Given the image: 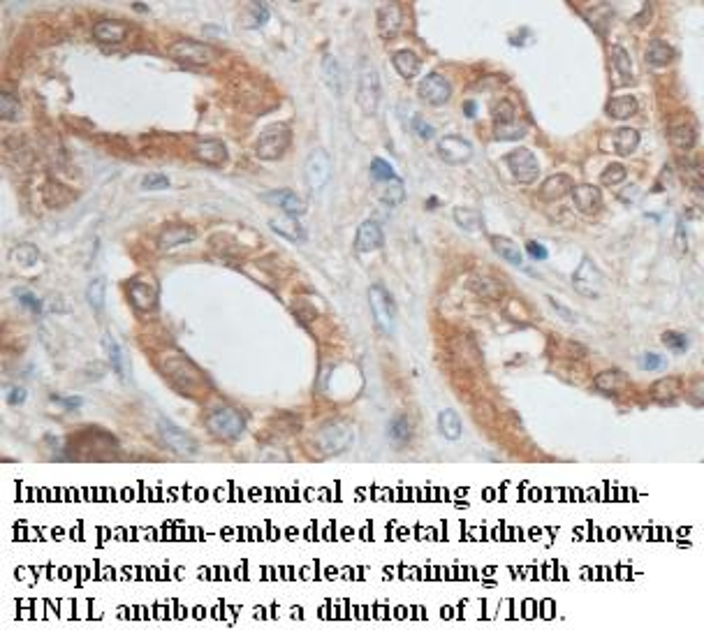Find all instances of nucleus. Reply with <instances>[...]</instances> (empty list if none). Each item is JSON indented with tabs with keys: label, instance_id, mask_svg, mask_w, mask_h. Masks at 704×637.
<instances>
[{
	"label": "nucleus",
	"instance_id": "nucleus-1",
	"mask_svg": "<svg viewBox=\"0 0 704 637\" xmlns=\"http://www.w3.org/2000/svg\"><path fill=\"white\" fill-rule=\"evenodd\" d=\"M206 429L218 441H236L246 429V420L236 408L225 406L206 417Z\"/></svg>",
	"mask_w": 704,
	"mask_h": 637
},
{
	"label": "nucleus",
	"instance_id": "nucleus-2",
	"mask_svg": "<svg viewBox=\"0 0 704 637\" xmlns=\"http://www.w3.org/2000/svg\"><path fill=\"white\" fill-rule=\"evenodd\" d=\"M290 141H292L290 128L281 126V123H273V126L262 130L258 144H255V154L262 160H278L290 149Z\"/></svg>",
	"mask_w": 704,
	"mask_h": 637
},
{
	"label": "nucleus",
	"instance_id": "nucleus-3",
	"mask_svg": "<svg viewBox=\"0 0 704 637\" xmlns=\"http://www.w3.org/2000/svg\"><path fill=\"white\" fill-rule=\"evenodd\" d=\"M368 299H371V313H373L378 329L383 331V334H392L396 309H394L392 297H389V292L383 288V285H373V288L368 290Z\"/></svg>",
	"mask_w": 704,
	"mask_h": 637
},
{
	"label": "nucleus",
	"instance_id": "nucleus-4",
	"mask_svg": "<svg viewBox=\"0 0 704 637\" xmlns=\"http://www.w3.org/2000/svg\"><path fill=\"white\" fill-rule=\"evenodd\" d=\"M573 285H575V290L582 294V297H588V299H595V297H600L603 294V274L598 271V267L593 264L591 258H584L582 262H579V267L573 276Z\"/></svg>",
	"mask_w": 704,
	"mask_h": 637
},
{
	"label": "nucleus",
	"instance_id": "nucleus-5",
	"mask_svg": "<svg viewBox=\"0 0 704 637\" xmlns=\"http://www.w3.org/2000/svg\"><path fill=\"white\" fill-rule=\"evenodd\" d=\"M303 176H306V184L313 193H318L327 186L329 176H331V163H329V156L325 149H313L308 158H306V165H303Z\"/></svg>",
	"mask_w": 704,
	"mask_h": 637
},
{
	"label": "nucleus",
	"instance_id": "nucleus-6",
	"mask_svg": "<svg viewBox=\"0 0 704 637\" xmlns=\"http://www.w3.org/2000/svg\"><path fill=\"white\" fill-rule=\"evenodd\" d=\"M506 163L510 167L512 176H515L519 184H533L540 174V165H538V160H535V156H533L530 149L519 146L515 151H510V154L506 156Z\"/></svg>",
	"mask_w": 704,
	"mask_h": 637
},
{
	"label": "nucleus",
	"instance_id": "nucleus-7",
	"mask_svg": "<svg viewBox=\"0 0 704 637\" xmlns=\"http://www.w3.org/2000/svg\"><path fill=\"white\" fill-rule=\"evenodd\" d=\"M357 104L366 116H376L378 104H380V77L378 70L366 68L359 77V86H357Z\"/></svg>",
	"mask_w": 704,
	"mask_h": 637
},
{
	"label": "nucleus",
	"instance_id": "nucleus-8",
	"mask_svg": "<svg viewBox=\"0 0 704 637\" xmlns=\"http://www.w3.org/2000/svg\"><path fill=\"white\" fill-rule=\"evenodd\" d=\"M417 95H420L424 102L433 104V107H441V104H445L452 98V84L447 77H443L441 72H429L420 84H417Z\"/></svg>",
	"mask_w": 704,
	"mask_h": 637
},
{
	"label": "nucleus",
	"instance_id": "nucleus-9",
	"mask_svg": "<svg viewBox=\"0 0 704 637\" xmlns=\"http://www.w3.org/2000/svg\"><path fill=\"white\" fill-rule=\"evenodd\" d=\"M169 56L181 63H190V65H204L211 63L216 59V49H211L208 44L195 42V40H181L169 46Z\"/></svg>",
	"mask_w": 704,
	"mask_h": 637
},
{
	"label": "nucleus",
	"instance_id": "nucleus-10",
	"mask_svg": "<svg viewBox=\"0 0 704 637\" xmlns=\"http://www.w3.org/2000/svg\"><path fill=\"white\" fill-rule=\"evenodd\" d=\"M438 156L447 165H463L473 158V144L459 135H447L438 141Z\"/></svg>",
	"mask_w": 704,
	"mask_h": 637
},
{
	"label": "nucleus",
	"instance_id": "nucleus-11",
	"mask_svg": "<svg viewBox=\"0 0 704 637\" xmlns=\"http://www.w3.org/2000/svg\"><path fill=\"white\" fill-rule=\"evenodd\" d=\"M128 294L132 306L141 313H149L158 306V285L154 281L146 279H132L128 285Z\"/></svg>",
	"mask_w": 704,
	"mask_h": 637
},
{
	"label": "nucleus",
	"instance_id": "nucleus-12",
	"mask_svg": "<svg viewBox=\"0 0 704 637\" xmlns=\"http://www.w3.org/2000/svg\"><path fill=\"white\" fill-rule=\"evenodd\" d=\"M262 199L266 204L278 206L285 216L299 218L306 214V202L297 193H292V190H271V193H264Z\"/></svg>",
	"mask_w": 704,
	"mask_h": 637
},
{
	"label": "nucleus",
	"instance_id": "nucleus-13",
	"mask_svg": "<svg viewBox=\"0 0 704 637\" xmlns=\"http://www.w3.org/2000/svg\"><path fill=\"white\" fill-rule=\"evenodd\" d=\"M158 429H160V436H163V441H165L174 452H178V454H188V456H190V454H195V450H197L195 441L190 438V436H188L183 429H178L176 424L167 422V420H160Z\"/></svg>",
	"mask_w": 704,
	"mask_h": 637
},
{
	"label": "nucleus",
	"instance_id": "nucleus-14",
	"mask_svg": "<svg viewBox=\"0 0 704 637\" xmlns=\"http://www.w3.org/2000/svg\"><path fill=\"white\" fill-rule=\"evenodd\" d=\"M575 206L579 214L584 216H595L603 209V193L591 184H579L573 188Z\"/></svg>",
	"mask_w": 704,
	"mask_h": 637
},
{
	"label": "nucleus",
	"instance_id": "nucleus-15",
	"mask_svg": "<svg viewBox=\"0 0 704 637\" xmlns=\"http://www.w3.org/2000/svg\"><path fill=\"white\" fill-rule=\"evenodd\" d=\"M383 244H385L383 227H380L376 221H364V223L359 225V230H357V239H355V249H357V253H371V251H378Z\"/></svg>",
	"mask_w": 704,
	"mask_h": 637
},
{
	"label": "nucleus",
	"instance_id": "nucleus-16",
	"mask_svg": "<svg viewBox=\"0 0 704 637\" xmlns=\"http://www.w3.org/2000/svg\"><path fill=\"white\" fill-rule=\"evenodd\" d=\"M195 158L206 165L223 167L227 163V146L218 139H204L195 146Z\"/></svg>",
	"mask_w": 704,
	"mask_h": 637
},
{
	"label": "nucleus",
	"instance_id": "nucleus-17",
	"mask_svg": "<svg viewBox=\"0 0 704 637\" xmlns=\"http://www.w3.org/2000/svg\"><path fill=\"white\" fill-rule=\"evenodd\" d=\"M42 199L49 209H63L77 199V193L59 181H46L42 188Z\"/></svg>",
	"mask_w": 704,
	"mask_h": 637
},
{
	"label": "nucleus",
	"instance_id": "nucleus-18",
	"mask_svg": "<svg viewBox=\"0 0 704 637\" xmlns=\"http://www.w3.org/2000/svg\"><path fill=\"white\" fill-rule=\"evenodd\" d=\"M403 21L401 5H385L378 9V31L383 37H394Z\"/></svg>",
	"mask_w": 704,
	"mask_h": 637
},
{
	"label": "nucleus",
	"instance_id": "nucleus-19",
	"mask_svg": "<svg viewBox=\"0 0 704 637\" xmlns=\"http://www.w3.org/2000/svg\"><path fill=\"white\" fill-rule=\"evenodd\" d=\"M573 188H575V181L568 174H554V176H549V179L542 181L540 197L554 202V199H560V197H565L568 193H573Z\"/></svg>",
	"mask_w": 704,
	"mask_h": 637
},
{
	"label": "nucleus",
	"instance_id": "nucleus-20",
	"mask_svg": "<svg viewBox=\"0 0 704 637\" xmlns=\"http://www.w3.org/2000/svg\"><path fill=\"white\" fill-rule=\"evenodd\" d=\"M93 37L104 44H119L128 37V24L123 21H100L93 26Z\"/></svg>",
	"mask_w": 704,
	"mask_h": 637
},
{
	"label": "nucleus",
	"instance_id": "nucleus-21",
	"mask_svg": "<svg viewBox=\"0 0 704 637\" xmlns=\"http://www.w3.org/2000/svg\"><path fill=\"white\" fill-rule=\"evenodd\" d=\"M195 239V230L188 225H172V227H165L163 234H160L158 246L160 251H172L176 246H183L188 241Z\"/></svg>",
	"mask_w": 704,
	"mask_h": 637
},
{
	"label": "nucleus",
	"instance_id": "nucleus-22",
	"mask_svg": "<svg viewBox=\"0 0 704 637\" xmlns=\"http://www.w3.org/2000/svg\"><path fill=\"white\" fill-rule=\"evenodd\" d=\"M637 109H640V104H637L635 95H616V98H612L605 107L607 116L616 119V121H625V119L635 116Z\"/></svg>",
	"mask_w": 704,
	"mask_h": 637
},
{
	"label": "nucleus",
	"instance_id": "nucleus-23",
	"mask_svg": "<svg viewBox=\"0 0 704 637\" xmlns=\"http://www.w3.org/2000/svg\"><path fill=\"white\" fill-rule=\"evenodd\" d=\"M491 246H493V251H496L506 262L515 264V267H519V269L526 267V264H524V253H521L519 246L512 241V239H508V236H491Z\"/></svg>",
	"mask_w": 704,
	"mask_h": 637
},
{
	"label": "nucleus",
	"instance_id": "nucleus-24",
	"mask_svg": "<svg viewBox=\"0 0 704 637\" xmlns=\"http://www.w3.org/2000/svg\"><path fill=\"white\" fill-rule=\"evenodd\" d=\"M269 227L273 232H278L281 236H288V239H292V241H306V230H303L301 223L292 216L271 218Z\"/></svg>",
	"mask_w": 704,
	"mask_h": 637
},
{
	"label": "nucleus",
	"instance_id": "nucleus-25",
	"mask_svg": "<svg viewBox=\"0 0 704 637\" xmlns=\"http://www.w3.org/2000/svg\"><path fill=\"white\" fill-rule=\"evenodd\" d=\"M392 63H394V70L401 74L403 79H415L420 74L422 68V61L417 59V54H413L411 49H401L392 56Z\"/></svg>",
	"mask_w": 704,
	"mask_h": 637
},
{
	"label": "nucleus",
	"instance_id": "nucleus-26",
	"mask_svg": "<svg viewBox=\"0 0 704 637\" xmlns=\"http://www.w3.org/2000/svg\"><path fill=\"white\" fill-rule=\"evenodd\" d=\"M593 385H595V389H600V392L616 394V392H623V389H628V376L618 368L603 371V373L593 380Z\"/></svg>",
	"mask_w": 704,
	"mask_h": 637
},
{
	"label": "nucleus",
	"instance_id": "nucleus-27",
	"mask_svg": "<svg viewBox=\"0 0 704 637\" xmlns=\"http://www.w3.org/2000/svg\"><path fill=\"white\" fill-rule=\"evenodd\" d=\"M651 394H653L655 401L672 403L674 398H679V394H683L681 392V380L679 378H672V376H665V378L658 380V383H653Z\"/></svg>",
	"mask_w": 704,
	"mask_h": 637
},
{
	"label": "nucleus",
	"instance_id": "nucleus-28",
	"mask_svg": "<svg viewBox=\"0 0 704 637\" xmlns=\"http://www.w3.org/2000/svg\"><path fill=\"white\" fill-rule=\"evenodd\" d=\"M612 146L618 156H630L635 154V149L640 146V132L635 128H618L616 132H612Z\"/></svg>",
	"mask_w": 704,
	"mask_h": 637
},
{
	"label": "nucleus",
	"instance_id": "nucleus-29",
	"mask_svg": "<svg viewBox=\"0 0 704 637\" xmlns=\"http://www.w3.org/2000/svg\"><path fill=\"white\" fill-rule=\"evenodd\" d=\"M646 63L653 65V68H665V65H670L674 61V49L668 44V42H660V40H653L649 46H646Z\"/></svg>",
	"mask_w": 704,
	"mask_h": 637
},
{
	"label": "nucleus",
	"instance_id": "nucleus-30",
	"mask_svg": "<svg viewBox=\"0 0 704 637\" xmlns=\"http://www.w3.org/2000/svg\"><path fill=\"white\" fill-rule=\"evenodd\" d=\"M670 141L674 149L679 151H688L695 146L698 141V130L695 126H686V123H679V126H672L670 130Z\"/></svg>",
	"mask_w": 704,
	"mask_h": 637
},
{
	"label": "nucleus",
	"instance_id": "nucleus-31",
	"mask_svg": "<svg viewBox=\"0 0 704 637\" xmlns=\"http://www.w3.org/2000/svg\"><path fill=\"white\" fill-rule=\"evenodd\" d=\"M610 59L614 70L618 72L621 81H633V63H630V54H628L621 44H612L610 46Z\"/></svg>",
	"mask_w": 704,
	"mask_h": 637
},
{
	"label": "nucleus",
	"instance_id": "nucleus-32",
	"mask_svg": "<svg viewBox=\"0 0 704 637\" xmlns=\"http://www.w3.org/2000/svg\"><path fill=\"white\" fill-rule=\"evenodd\" d=\"M438 431L445 436L447 441H456L461 438V420H459V413H454L452 408L438 413Z\"/></svg>",
	"mask_w": 704,
	"mask_h": 637
},
{
	"label": "nucleus",
	"instance_id": "nucleus-33",
	"mask_svg": "<svg viewBox=\"0 0 704 637\" xmlns=\"http://www.w3.org/2000/svg\"><path fill=\"white\" fill-rule=\"evenodd\" d=\"M322 74H325L331 91L336 95L343 93V70H341V65L334 56H325V61H322Z\"/></svg>",
	"mask_w": 704,
	"mask_h": 637
},
{
	"label": "nucleus",
	"instance_id": "nucleus-34",
	"mask_svg": "<svg viewBox=\"0 0 704 637\" xmlns=\"http://www.w3.org/2000/svg\"><path fill=\"white\" fill-rule=\"evenodd\" d=\"M104 350H107V355H109V362H111V368L116 371V376L121 380H126L128 378V368H126V357H123V350L121 346L114 341L111 334L104 336Z\"/></svg>",
	"mask_w": 704,
	"mask_h": 637
},
{
	"label": "nucleus",
	"instance_id": "nucleus-35",
	"mask_svg": "<svg viewBox=\"0 0 704 637\" xmlns=\"http://www.w3.org/2000/svg\"><path fill=\"white\" fill-rule=\"evenodd\" d=\"M411 436H413V424L406 415H398V417H394L392 422H389V438H392L394 443L403 445V443L411 441Z\"/></svg>",
	"mask_w": 704,
	"mask_h": 637
},
{
	"label": "nucleus",
	"instance_id": "nucleus-36",
	"mask_svg": "<svg viewBox=\"0 0 704 637\" xmlns=\"http://www.w3.org/2000/svg\"><path fill=\"white\" fill-rule=\"evenodd\" d=\"M104 294H107V283H104L102 276H98V279H93L86 288V299L95 313H100L104 309Z\"/></svg>",
	"mask_w": 704,
	"mask_h": 637
},
{
	"label": "nucleus",
	"instance_id": "nucleus-37",
	"mask_svg": "<svg viewBox=\"0 0 704 637\" xmlns=\"http://www.w3.org/2000/svg\"><path fill=\"white\" fill-rule=\"evenodd\" d=\"M9 258H12V262L21 264V267H31V264H35L37 258H40V253H37L35 246L21 244V246H16V249L12 251V255H9Z\"/></svg>",
	"mask_w": 704,
	"mask_h": 637
},
{
	"label": "nucleus",
	"instance_id": "nucleus-38",
	"mask_svg": "<svg viewBox=\"0 0 704 637\" xmlns=\"http://www.w3.org/2000/svg\"><path fill=\"white\" fill-rule=\"evenodd\" d=\"M515 123H519L515 104L510 100H501V104L496 107V128H508V126H515Z\"/></svg>",
	"mask_w": 704,
	"mask_h": 637
},
{
	"label": "nucleus",
	"instance_id": "nucleus-39",
	"mask_svg": "<svg viewBox=\"0 0 704 637\" xmlns=\"http://www.w3.org/2000/svg\"><path fill=\"white\" fill-rule=\"evenodd\" d=\"M454 221L459 227H466V230H478L482 225V216L475 209H454Z\"/></svg>",
	"mask_w": 704,
	"mask_h": 637
},
{
	"label": "nucleus",
	"instance_id": "nucleus-40",
	"mask_svg": "<svg viewBox=\"0 0 704 637\" xmlns=\"http://www.w3.org/2000/svg\"><path fill=\"white\" fill-rule=\"evenodd\" d=\"M371 176H373V181H387V184L396 181L394 167L383 158H373V163H371Z\"/></svg>",
	"mask_w": 704,
	"mask_h": 637
},
{
	"label": "nucleus",
	"instance_id": "nucleus-41",
	"mask_svg": "<svg viewBox=\"0 0 704 637\" xmlns=\"http://www.w3.org/2000/svg\"><path fill=\"white\" fill-rule=\"evenodd\" d=\"M473 290L478 294H482V297H487V299H498L503 294V285L496 283V281H491V279H478L473 283Z\"/></svg>",
	"mask_w": 704,
	"mask_h": 637
},
{
	"label": "nucleus",
	"instance_id": "nucleus-42",
	"mask_svg": "<svg viewBox=\"0 0 704 637\" xmlns=\"http://www.w3.org/2000/svg\"><path fill=\"white\" fill-rule=\"evenodd\" d=\"M406 199V186L401 179H396V181H392L387 188H385V193H383V202L389 204V206H396V204H401Z\"/></svg>",
	"mask_w": 704,
	"mask_h": 637
},
{
	"label": "nucleus",
	"instance_id": "nucleus-43",
	"mask_svg": "<svg viewBox=\"0 0 704 637\" xmlns=\"http://www.w3.org/2000/svg\"><path fill=\"white\" fill-rule=\"evenodd\" d=\"M625 176H628L625 167H623L621 163H612V165H607V167H605V172H603V176H600V181H603L605 186H618L621 181H625Z\"/></svg>",
	"mask_w": 704,
	"mask_h": 637
},
{
	"label": "nucleus",
	"instance_id": "nucleus-44",
	"mask_svg": "<svg viewBox=\"0 0 704 637\" xmlns=\"http://www.w3.org/2000/svg\"><path fill=\"white\" fill-rule=\"evenodd\" d=\"M19 111H21V107H19V102L12 98L9 93H3L0 95V116H3L5 121H12L19 116Z\"/></svg>",
	"mask_w": 704,
	"mask_h": 637
},
{
	"label": "nucleus",
	"instance_id": "nucleus-45",
	"mask_svg": "<svg viewBox=\"0 0 704 637\" xmlns=\"http://www.w3.org/2000/svg\"><path fill=\"white\" fill-rule=\"evenodd\" d=\"M663 343L668 346L670 350L683 353V350L688 348V336L681 334V331H665V334H663Z\"/></svg>",
	"mask_w": 704,
	"mask_h": 637
},
{
	"label": "nucleus",
	"instance_id": "nucleus-46",
	"mask_svg": "<svg viewBox=\"0 0 704 637\" xmlns=\"http://www.w3.org/2000/svg\"><path fill=\"white\" fill-rule=\"evenodd\" d=\"M526 135V126H508V128H496V139H521Z\"/></svg>",
	"mask_w": 704,
	"mask_h": 637
},
{
	"label": "nucleus",
	"instance_id": "nucleus-47",
	"mask_svg": "<svg viewBox=\"0 0 704 637\" xmlns=\"http://www.w3.org/2000/svg\"><path fill=\"white\" fill-rule=\"evenodd\" d=\"M141 186H144L146 190H163L169 186V179L165 174H160V172H154V174H149L144 176V181H141Z\"/></svg>",
	"mask_w": 704,
	"mask_h": 637
},
{
	"label": "nucleus",
	"instance_id": "nucleus-48",
	"mask_svg": "<svg viewBox=\"0 0 704 637\" xmlns=\"http://www.w3.org/2000/svg\"><path fill=\"white\" fill-rule=\"evenodd\" d=\"M663 366H665V359L660 355H655V353H646L640 359L642 371H655V368H663Z\"/></svg>",
	"mask_w": 704,
	"mask_h": 637
},
{
	"label": "nucleus",
	"instance_id": "nucleus-49",
	"mask_svg": "<svg viewBox=\"0 0 704 637\" xmlns=\"http://www.w3.org/2000/svg\"><path fill=\"white\" fill-rule=\"evenodd\" d=\"M413 130H415L422 139H433V135H436V128L429 126V123H426L422 116H415V119H413Z\"/></svg>",
	"mask_w": 704,
	"mask_h": 637
},
{
	"label": "nucleus",
	"instance_id": "nucleus-50",
	"mask_svg": "<svg viewBox=\"0 0 704 637\" xmlns=\"http://www.w3.org/2000/svg\"><path fill=\"white\" fill-rule=\"evenodd\" d=\"M526 251H528V255H530L533 260H547L549 258V251L542 244H538V241H528L526 244Z\"/></svg>",
	"mask_w": 704,
	"mask_h": 637
},
{
	"label": "nucleus",
	"instance_id": "nucleus-51",
	"mask_svg": "<svg viewBox=\"0 0 704 637\" xmlns=\"http://www.w3.org/2000/svg\"><path fill=\"white\" fill-rule=\"evenodd\" d=\"M26 401V389L24 387H12L9 389V396H7V403L9 406H19Z\"/></svg>",
	"mask_w": 704,
	"mask_h": 637
},
{
	"label": "nucleus",
	"instance_id": "nucleus-52",
	"mask_svg": "<svg viewBox=\"0 0 704 637\" xmlns=\"http://www.w3.org/2000/svg\"><path fill=\"white\" fill-rule=\"evenodd\" d=\"M19 301H21L24 304V306H28V309H31V311H35V313H40L42 311V306H40V301H37L35 297H33V294H19Z\"/></svg>",
	"mask_w": 704,
	"mask_h": 637
},
{
	"label": "nucleus",
	"instance_id": "nucleus-53",
	"mask_svg": "<svg viewBox=\"0 0 704 637\" xmlns=\"http://www.w3.org/2000/svg\"><path fill=\"white\" fill-rule=\"evenodd\" d=\"M549 301H551V306H554V309H556V311L560 313V316H563V318L568 320V322H575V313H570V311H568L565 306H560V304H558L556 299H549Z\"/></svg>",
	"mask_w": 704,
	"mask_h": 637
},
{
	"label": "nucleus",
	"instance_id": "nucleus-54",
	"mask_svg": "<svg viewBox=\"0 0 704 637\" xmlns=\"http://www.w3.org/2000/svg\"><path fill=\"white\" fill-rule=\"evenodd\" d=\"M463 111H466V116H468V119H473L475 114H478V104H475V100L463 102Z\"/></svg>",
	"mask_w": 704,
	"mask_h": 637
}]
</instances>
